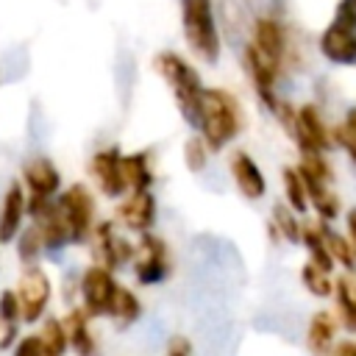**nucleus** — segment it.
I'll list each match as a JSON object with an SVG mask.
<instances>
[{"label": "nucleus", "instance_id": "dca6fc26", "mask_svg": "<svg viewBox=\"0 0 356 356\" xmlns=\"http://www.w3.org/2000/svg\"><path fill=\"white\" fill-rule=\"evenodd\" d=\"M253 42L275 64L284 67L286 53H289V36H286V25L281 19H275V17H256V22H253Z\"/></svg>", "mask_w": 356, "mask_h": 356}, {"label": "nucleus", "instance_id": "2eb2a0df", "mask_svg": "<svg viewBox=\"0 0 356 356\" xmlns=\"http://www.w3.org/2000/svg\"><path fill=\"white\" fill-rule=\"evenodd\" d=\"M320 53L331 64H356V28L331 19V25L320 33Z\"/></svg>", "mask_w": 356, "mask_h": 356}, {"label": "nucleus", "instance_id": "72a5a7b5", "mask_svg": "<svg viewBox=\"0 0 356 356\" xmlns=\"http://www.w3.org/2000/svg\"><path fill=\"white\" fill-rule=\"evenodd\" d=\"M167 353H170V356H189V353H192V342H189L184 334H175V337H170V342H167Z\"/></svg>", "mask_w": 356, "mask_h": 356}, {"label": "nucleus", "instance_id": "412c9836", "mask_svg": "<svg viewBox=\"0 0 356 356\" xmlns=\"http://www.w3.org/2000/svg\"><path fill=\"white\" fill-rule=\"evenodd\" d=\"M22 320L19 312V298L14 289H3L0 292V350H8L14 337H17V325Z\"/></svg>", "mask_w": 356, "mask_h": 356}, {"label": "nucleus", "instance_id": "473e14b6", "mask_svg": "<svg viewBox=\"0 0 356 356\" xmlns=\"http://www.w3.org/2000/svg\"><path fill=\"white\" fill-rule=\"evenodd\" d=\"M19 356H28V353H33V356H44V348H42V339H39V334H33V337H25L17 348H14Z\"/></svg>", "mask_w": 356, "mask_h": 356}, {"label": "nucleus", "instance_id": "cd10ccee", "mask_svg": "<svg viewBox=\"0 0 356 356\" xmlns=\"http://www.w3.org/2000/svg\"><path fill=\"white\" fill-rule=\"evenodd\" d=\"M300 281H303V286H306L312 295H317V298H334V278H331V273L323 270L320 264H314L312 259L303 264Z\"/></svg>", "mask_w": 356, "mask_h": 356}, {"label": "nucleus", "instance_id": "f8f14e48", "mask_svg": "<svg viewBox=\"0 0 356 356\" xmlns=\"http://www.w3.org/2000/svg\"><path fill=\"white\" fill-rule=\"evenodd\" d=\"M92 239H95L97 261L106 264L108 270L122 267V264L131 261L134 253H136V245H131L128 239H122V236L114 231V222H95Z\"/></svg>", "mask_w": 356, "mask_h": 356}, {"label": "nucleus", "instance_id": "6ab92c4d", "mask_svg": "<svg viewBox=\"0 0 356 356\" xmlns=\"http://www.w3.org/2000/svg\"><path fill=\"white\" fill-rule=\"evenodd\" d=\"M337 331H339V317L331 309H317L312 314V320H309V328H306V345H309V350L328 353L334 348Z\"/></svg>", "mask_w": 356, "mask_h": 356}, {"label": "nucleus", "instance_id": "f257e3e1", "mask_svg": "<svg viewBox=\"0 0 356 356\" xmlns=\"http://www.w3.org/2000/svg\"><path fill=\"white\" fill-rule=\"evenodd\" d=\"M245 125V114H242V106L239 100L225 92V89H217V86H203V95H200V114H197V131L200 136L209 142L211 150H222L225 145H231L239 131Z\"/></svg>", "mask_w": 356, "mask_h": 356}, {"label": "nucleus", "instance_id": "c85d7f7f", "mask_svg": "<svg viewBox=\"0 0 356 356\" xmlns=\"http://www.w3.org/2000/svg\"><path fill=\"white\" fill-rule=\"evenodd\" d=\"M39 339H42L44 356H61V353L70 348L64 320H56V317L44 320V325H42V331H39Z\"/></svg>", "mask_w": 356, "mask_h": 356}, {"label": "nucleus", "instance_id": "9b49d317", "mask_svg": "<svg viewBox=\"0 0 356 356\" xmlns=\"http://www.w3.org/2000/svg\"><path fill=\"white\" fill-rule=\"evenodd\" d=\"M89 170H92V178L95 184L100 186V192L106 197H120L128 184H125V172H122V153L120 147H103L92 156L89 161Z\"/></svg>", "mask_w": 356, "mask_h": 356}, {"label": "nucleus", "instance_id": "2f4dec72", "mask_svg": "<svg viewBox=\"0 0 356 356\" xmlns=\"http://www.w3.org/2000/svg\"><path fill=\"white\" fill-rule=\"evenodd\" d=\"M331 136H334V145H339V147L350 156V161L356 164V131H350V128L342 122V125H334V128H331Z\"/></svg>", "mask_w": 356, "mask_h": 356}, {"label": "nucleus", "instance_id": "f03ea898", "mask_svg": "<svg viewBox=\"0 0 356 356\" xmlns=\"http://www.w3.org/2000/svg\"><path fill=\"white\" fill-rule=\"evenodd\" d=\"M156 72L164 78V83L170 86L184 120L189 125H197V114H200V95H203V81L200 72L175 50H161L153 58Z\"/></svg>", "mask_w": 356, "mask_h": 356}, {"label": "nucleus", "instance_id": "bb28decb", "mask_svg": "<svg viewBox=\"0 0 356 356\" xmlns=\"http://www.w3.org/2000/svg\"><path fill=\"white\" fill-rule=\"evenodd\" d=\"M320 225H323V236H325V245H328L334 261H337L339 267H345V270H356V250H353L350 239L342 236V234H337V231L328 225V220H320Z\"/></svg>", "mask_w": 356, "mask_h": 356}, {"label": "nucleus", "instance_id": "1a4fd4ad", "mask_svg": "<svg viewBox=\"0 0 356 356\" xmlns=\"http://www.w3.org/2000/svg\"><path fill=\"white\" fill-rule=\"evenodd\" d=\"M17 298H19V312H22V320L25 323H36L47 303H50V278L42 267L36 264H28L19 275V284H17Z\"/></svg>", "mask_w": 356, "mask_h": 356}, {"label": "nucleus", "instance_id": "5701e85b", "mask_svg": "<svg viewBox=\"0 0 356 356\" xmlns=\"http://www.w3.org/2000/svg\"><path fill=\"white\" fill-rule=\"evenodd\" d=\"M300 242L306 245V250H309V259L314 261V264H320L323 270H334V256H331V250H328V245H325V236H323V225H320V217L314 220V222H303V234H300Z\"/></svg>", "mask_w": 356, "mask_h": 356}, {"label": "nucleus", "instance_id": "c756f323", "mask_svg": "<svg viewBox=\"0 0 356 356\" xmlns=\"http://www.w3.org/2000/svg\"><path fill=\"white\" fill-rule=\"evenodd\" d=\"M209 156H211V147L200 134H192L184 142V164H186L189 172H195V175L203 172L209 167Z\"/></svg>", "mask_w": 356, "mask_h": 356}, {"label": "nucleus", "instance_id": "0eeeda50", "mask_svg": "<svg viewBox=\"0 0 356 356\" xmlns=\"http://www.w3.org/2000/svg\"><path fill=\"white\" fill-rule=\"evenodd\" d=\"M22 181L28 186V211L31 214H36L42 206H47L61 186V175H58L56 164L44 156H36L22 167Z\"/></svg>", "mask_w": 356, "mask_h": 356}, {"label": "nucleus", "instance_id": "a211bd4d", "mask_svg": "<svg viewBox=\"0 0 356 356\" xmlns=\"http://www.w3.org/2000/svg\"><path fill=\"white\" fill-rule=\"evenodd\" d=\"M298 170H300V175H303V184H306V195H309V206L317 211V217L320 220H337L339 217V197L334 195V189H331V181L328 178H323V175H314V172H309L306 167H300L298 164Z\"/></svg>", "mask_w": 356, "mask_h": 356}, {"label": "nucleus", "instance_id": "9d476101", "mask_svg": "<svg viewBox=\"0 0 356 356\" xmlns=\"http://www.w3.org/2000/svg\"><path fill=\"white\" fill-rule=\"evenodd\" d=\"M292 139H295L300 153H314V150L325 153L334 145L331 128L325 125V120H323V114H320V108L314 103H303L298 108V122H295Z\"/></svg>", "mask_w": 356, "mask_h": 356}, {"label": "nucleus", "instance_id": "4468645a", "mask_svg": "<svg viewBox=\"0 0 356 356\" xmlns=\"http://www.w3.org/2000/svg\"><path fill=\"white\" fill-rule=\"evenodd\" d=\"M117 220L128 231H150L156 222V197L150 189H131V195L117 206Z\"/></svg>", "mask_w": 356, "mask_h": 356}, {"label": "nucleus", "instance_id": "423d86ee", "mask_svg": "<svg viewBox=\"0 0 356 356\" xmlns=\"http://www.w3.org/2000/svg\"><path fill=\"white\" fill-rule=\"evenodd\" d=\"M242 61H245V70L250 75V83L259 95V100L273 111L278 106V95H275V83H278V72H281V64H275L264 50H259V44L250 39L242 50Z\"/></svg>", "mask_w": 356, "mask_h": 356}, {"label": "nucleus", "instance_id": "20e7f679", "mask_svg": "<svg viewBox=\"0 0 356 356\" xmlns=\"http://www.w3.org/2000/svg\"><path fill=\"white\" fill-rule=\"evenodd\" d=\"M56 211L70 234V242H83L92 236L95 228V197L83 184H72L67 186L58 200H56Z\"/></svg>", "mask_w": 356, "mask_h": 356}, {"label": "nucleus", "instance_id": "393cba45", "mask_svg": "<svg viewBox=\"0 0 356 356\" xmlns=\"http://www.w3.org/2000/svg\"><path fill=\"white\" fill-rule=\"evenodd\" d=\"M281 184H284V200L298 214H306L312 206H309V195H306V184H303L300 170L298 167H284L281 170Z\"/></svg>", "mask_w": 356, "mask_h": 356}, {"label": "nucleus", "instance_id": "a878e982", "mask_svg": "<svg viewBox=\"0 0 356 356\" xmlns=\"http://www.w3.org/2000/svg\"><path fill=\"white\" fill-rule=\"evenodd\" d=\"M139 314H142V303H139V298L134 295V289H128V286L120 284L117 292H114L108 317H114L120 325H131L134 320H139Z\"/></svg>", "mask_w": 356, "mask_h": 356}, {"label": "nucleus", "instance_id": "e433bc0d", "mask_svg": "<svg viewBox=\"0 0 356 356\" xmlns=\"http://www.w3.org/2000/svg\"><path fill=\"white\" fill-rule=\"evenodd\" d=\"M345 125H348L350 131H356V108H348V114H345Z\"/></svg>", "mask_w": 356, "mask_h": 356}, {"label": "nucleus", "instance_id": "7c9ffc66", "mask_svg": "<svg viewBox=\"0 0 356 356\" xmlns=\"http://www.w3.org/2000/svg\"><path fill=\"white\" fill-rule=\"evenodd\" d=\"M17 250H19V259H22L25 264H33L36 256L44 250V239H42V231H39L36 222L28 225V228L19 234V245H17Z\"/></svg>", "mask_w": 356, "mask_h": 356}, {"label": "nucleus", "instance_id": "aec40b11", "mask_svg": "<svg viewBox=\"0 0 356 356\" xmlns=\"http://www.w3.org/2000/svg\"><path fill=\"white\" fill-rule=\"evenodd\" d=\"M89 320L92 314L81 306V309H72L67 317H64V328H67V339H70V348H75L78 353H95V337L89 331Z\"/></svg>", "mask_w": 356, "mask_h": 356}, {"label": "nucleus", "instance_id": "b1692460", "mask_svg": "<svg viewBox=\"0 0 356 356\" xmlns=\"http://www.w3.org/2000/svg\"><path fill=\"white\" fill-rule=\"evenodd\" d=\"M122 172L128 189H150L153 186V170L147 153H128L122 156Z\"/></svg>", "mask_w": 356, "mask_h": 356}, {"label": "nucleus", "instance_id": "39448f33", "mask_svg": "<svg viewBox=\"0 0 356 356\" xmlns=\"http://www.w3.org/2000/svg\"><path fill=\"white\" fill-rule=\"evenodd\" d=\"M170 273V250H167V242L150 231H142L139 234V245H136V253H134V275L139 284L150 286V284H159L164 281V275Z\"/></svg>", "mask_w": 356, "mask_h": 356}, {"label": "nucleus", "instance_id": "6e6552de", "mask_svg": "<svg viewBox=\"0 0 356 356\" xmlns=\"http://www.w3.org/2000/svg\"><path fill=\"white\" fill-rule=\"evenodd\" d=\"M117 281H114V270H108L106 264H92L83 270L81 275V300H83V309L92 314V317H100L106 314L108 317V309H111V300H114V292H117Z\"/></svg>", "mask_w": 356, "mask_h": 356}, {"label": "nucleus", "instance_id": "f3484780", "mask_svg": "<svg viewBox=\"0 0 356 356\" xmlns=\"http://www.w3.org/2000/svg\"><path fill=\"white\" fill-rule=\"evenodd\" d=\"M25 211H28V197L22 192V184L11 181L3 195V206H0V242L3 245H8L19 234Z\"/></svg>", "mask_w": 356, "mask_h": 356}, {"label": "nucleus", "instance_id": "c9c22d12", "mask_svg": "<svg viewBox=\"0 0 356 356\" xmlns=\"http://www.w3.org/2000/svg\"><path fill=\"white\" fill-rule=\"evenodd\" d=\"M334 353H350V356H356V339H342V342H334V348H331Z\"/></svg>", "mask_w": 356, "mask_h": 356}, {"label": "nucleus", "instance_id": "4be33fe9", "mask_svg": "<svg viewBox=\"0 0 356 356\" xmlns=\"http://www.w3.org/2000/svg\"><path fill=\"white\" fill-rule=\"evenodd\" d=\"M267 228L275 239H289V242H300V234H303V222L298 220V211L286 200L273 206V217Z\"/></svg>", "mask_w": 356, "mask_h": 356}, {"label": "nucleus", "instance_id": "ddd939ff", "mask_svg": "<svg viewBox=\"0 0 356 356\" xmlns=\"http://www.w3.org/2000/svg\"><path fill=\"white\" fill-rule=\"evenodd\" d=\"M228 170H231L234 186L239 189V195L245 200H261L267 195L264 172L259 170V164L253 161V156L248 150H234L231 153V161H228Z\"/></svg>", "mask_w": 356, "mask_h": 356}, {"label": "nucleus", "instance_id": "f704fd0d", "mask_svg": "<svg viewBox=\"0 0 356 356\" xmlns=\"http://www.w3.org/2000/svg\"><path fill=\"white\" fill-rule=\"evenodd\" d=\"M345 222H348V239H350V245H353V250H356V209H350V211L345 214Z\"/></svg>", "mask_w": 356, "mask_h": 356}, {"label": "nucleus", "instance_id": "7ed1b4c3", "mask_svg": "<svg viewBox=\"0 0 356 356\" xmlns=\"http://www.w3.org/2000/svg\"><path fill=\"white\" fill-rule=\"evenodd\" d=\"M181 28L189 50L200 61L206 64L220 61L222 42H220V28H217L211 0H181Z\"/></svg>", "mask_w": 356, "mask_h": 356}]
</instances>
